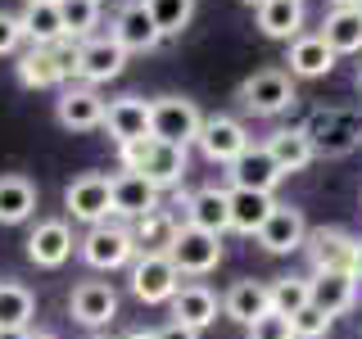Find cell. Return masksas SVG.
<instances>
[{
  "instance_id": "obj_1",
  "label": "cell",
  "mask_w": 362,
  "mask_h": 339,
  "mask_svg": "<svg viewBox=\"0 0 362 339\" xmlns=\"http://www.w3.org/2000/svg\"><path fill=\"white\" fill-rule=\"evenodd\" d=\"M118 158H122V172L145 177L154 190H168V186H177V181L186 177V150H181V145L158 141V136L118 145Z\"/></svg>"
},
{
  "instance_id": "obj_2",
  "label": "cell",
  "mask_w": 362,
  "mask_h": 339,
  "mask_svg": "<svg viewBox=\"0 0 362 339\" xmlns=\"http://www.w3.org/2000/svg\"><path fill=\"white\" fill-rule=\"evenodd\" d=\"M77 249H82V258L95 271H118V267H132L136 263V240H132V231L127 226H113V222H100V226H90V231L77 240Z\"/></svg>"
},
{
  "instance_id": "obj_3",
  "label": "cell",
  "mask_w": 362,
  "mask_h": 339,
  "mask_svg": "<svg viewBox=\"0 0 362 339\" xmlns=\"http://www.w3.org/2000/svg\"><path fill=\"white\" fill-rule=\"evenodd\" d=\"M199 127H204V113L195 109V100H181V95L150 100V136H158V141L186 150L190 141H199Z\"/></svg>"
},
{
  "instance_id": "obj_4",
  "label": "cell",
  "mask_w": 362,
  "mask_h": 339,
  "mask_svg": "<svg viewBox=\"0 0 362 339\" xmlns=\"http://www.w3.org/2000/svg\"><path fill=\"white\" fill-rule=\"evenodd\" d=\"M168 258H173V267L181 276H209L222 263V235L199 231V226H181L173 249H168Z\"/></svg>"
},
{
  "instance_id": "obj_5",
  "label": "cell",
  "mask_w": 362,
  "mask_h": 339,
  "mask_svg": "<svg viewBox=\"0 0 362 339\" xmlns=\"http://www.w3.org/2000/svg\"><path fill=\"white\" fill-rule=\"evenodd\" d=\"M181 290V271L173 267L168 254H136L132 263V294L141 303H173Z\"/></svg>"
},
{
  "instance_id": "obj_6",
  "label": "cell",
  "mask_w": 362,
  "mask_h": 339,
  "mask_svg": "<svg viewBox=\"0 0 362 339\" xmlns=\"http://www.w3.org/2000/svg\"><path fill=\"white\" fill-rule=\"evenodd\" d=\"M64 208L73 213L77 222H86V226L109 222V213H113V177L86 172V177L68 181V190H64Z\"/></svg>"
},
{
  "instance_id": "obj_7",
  "label": "cell",
  "mask_w": 362,
  "mask_h": 339,
  "mask_svg": "<svg viewBox=\"0 0 362 339\" xmlns=\"http://www.w3.org/2000/svg\"><path fill=\"white\" fill-rule=\"evenodd\" d=\"M240 100H245V109L263 113V118H276V113H286L294 105V82L281 68H263V73L240 82Z\"/></svg>"
},
{
  "instance_id": "obj_8",
  "label": "cell",
  "mask_w": 362,
  "mask_h": 339,
  "mask_svg": "<svg viewBox=\"0 0 362 339\" xmlns=\"http://www.w3.org/2000/svg\"><path fill=\"white\" fill-rule=\"evenodd\" d=\"M303 131L313 136V150L317 154H349L362 141V118H358V113H349V109H322Z\"/></svg>"
},
{
  "instance_id": "obj_9",
  "label": "cell",
  "mask_w": 362,
  "mask_h": 339,
  "mask_svg": "<svg viewBox=\"0 0 362 339\" xmlns=\"http://www.w3.org/2000/svg\"><path fill=\"white\" fill-rule=\"evenodd\" d=\"M308 258H313V276L317 271H354L358 267V235L339 231V226H322L308 235Z\"/></svg>"
},
{
  "instance_id": "obj_10",
  "label": "cell",
  "mask_w": 362,
  "mask_h": 339,
  "mask_svg": "<svg viewBox=\"0 0 362 339\" xmlns=\"http://www.w3.org/2000/svg\"><path fill=\"white\" fill-rule=\"evenodd\" d=\"M199 150L209 163H226L231 167L235 158H240L249 150V131L240 127L235 118H226V113H218V118H204V127H199Z\"/></svg>"
},
{
  "instance_id": "obj_11",
  "label": "cell",
  "mask_w": 362,
  "mask_h": 339,
  "mask_svg": "<svg viewBox=\"0 0 362 339\" xmlns=\"http://www.w3.org/2000/svg\"><path fill=\"white\" fill-rule=\"evenodd\" d=\"M68 312H73L77 326L100 331V326H109L113 316H118V294H113V285H105V280H82V285L68 294Z\"/></svg>"
},
{
  "instance_id": "obj_12",
  "label": "cell",
  "mask_w": 362,
  "mask_h": 339,
  "mask_svg": "<svg viewBox=\"0 0 362 339\" xmlns=\"http://www.w3.org/2000/svg\"><path fill=\"white\" fill-rule=\"evenodd\" d=\"M73 226H68L64 218H50V222H37L32 226V235H28V258L37 267L45 271H54V267H64L68 258H73Z\"/></svg>"
},
{
  "instance_id": "obj_13",
  "label": "cell",
  "mask_w": 362,
  "mask_h": 339,
  "mask_svg": "<svg viewBox=\"0 0 362 339\" xmlns=\"http://www.w3.org/2000/svg\"><path fill=\"white\" fill-rule=\"evenodd\" d=\"M105 131L113 136V145L145 141V136H150V100H141V95L109 100V109H105Z\"/></svg>"
},
{
  "instance_id": "obj_14",
  "label": "cell",
  "mask_w": 362,
  "mask_h": 339,
  "mask_svg": "<svg viewBox=\"0 0 362 339\" xmlns=\"http://www.w3.org/2000/svg\"><path fill=\"white\" fill-rule=\"evenodd\" d=\"M105 100L95 95L90 86H68L59 100H54V118L68 131H90V127H105Z\"/></svg>"
},
{
  "instance_id": "obj_15",
  "label": "cell",
  "mask_w": 362,
  "mask_h": 339,
  "mask_svg": "<svg viewBox=\"0 0 362 339\" xmlns=\"http://www.w3.org/2000/svg\"><path fill=\"white\" fill-rule=\"evenodd\" d=\"M113 41L122 45V50H154L158 41V28H154V18H150V9H145V0H127V5L113 14V32H109Z\"/></svg>"
},
{
  "instance_id": "obj_16",
  "label": "cell",
  "mask_w": 362,
  "mask_h": 339,
  "mask_svg": "<svg viewBox=\"0 0 362 339\" xmlns=\"http://www.w3.org/2000/svg\"><path fill=\"white\" fill-rule=\"evenodd\" d=\"M258 244H263L267 254H294V249H303L308 244V222H303V213L276 203L272 218L263 222V231H258Z\"/></svg>"
},
{
  "instance_id": "obj_17",
  "label": "cell",
  "mask_w": 362,
  "mask_h": 339,
  "mask_svg": "<svg viewBox=\"0 0 362 339\" xmlns=\"http://www.w3.org/2000/svg\"><path fill=\"white\" fill-rule=\"evenodd\" d=\"M281 167L276 158L267 154V145H249V150L231 163V186L235 190H263V195H272V190L281 186Z\"/></svg>"
},
{
  "instance_id": "obj_18",
  "label": "cell",
  "mask_w": 362,
  "mask_h": 339,
  "mask_svg": "<svg viewBox=\"0 0 362 339\" xmlns=\"http://www.w3.org/2000/svg\"><path fill=\"white\" fill-rule=\"evenodd\" d=\"M308 290H313V308L339 316L358 303V271H317V276H308Z\"/></svg>"
},
{
  "instance_id": "obj_19",
  "label": "cell",
  "mask_w": 362,
  "mask_h": 339,
  "mask_svg": "<svg viewBox=\"0 0 362 339\" xmlns=\"http://www.w3.org/2000/svg\"><path fill=\"white\" fill-rule=\"evenodd\" d=\"M122 64H127V50H122L113 37H90V41H82L77 77L90 82V86H100V82H113V77L122 73Z\"/></svg>"
},
{
  "instance_id": "obj_20",
  "label": "cell",
  "mask_w": 362,
  "mask_h": 339,
  "mask_svg": "<svg viewBox=\"0 0 362 339\" xmlns=\"http://www.w3.org/2000/svg\"><path fill=\"white\" fill-rule=\"evenodd\" d=\"M173 321L199 335L204 326L218 321V294H213L209 285H181L173 294Z\"/></svg>"
},
{
  "instance_id": "obj_21",
  "label": "cell",
  "mask_w": 362,
  "mask_h": 339,
  "mask_svg": "<svg viewBox=\"0 0 362 339\" xmlns=\"http://www.w3.org/2000/svg\"><path fill=\"white\" fill-rule=\"evenodd\" d=\"M226 208H231V231L240 235H258L263 231V222L272 218V208H276V199L263 195V190H226Z\"/></svg>"
},
{
  "instance_id": "obj_22",
  "label": "cell",
  "mask_w": 362,
  "mask_h": 339,
  "mask_svg": "<svg viewBox=\"0 0 362 339\" xmlns=\"http://www.w3.org/2000/svg\"><path fill=\"white\" fill-rule=\"evenodd\" d=\"M267 154L276 158V167L281 172H303V167L317 158V150H313V136L303 131V127H281V131H272L267 136Z\"/></svg>"
},
{
  "instance_id": "obj_23",
  "label": "cell",
  "mask_w": 362,
  "mask_h": 339,
  "mask_svg": "<svg viewBox=\"0 0 362 339\" xmlns=\"http://www.w3.org/2000/svg\"><path fill=\"white\" fill-rule=\"evenodd\" d=\"M186 226H199V231H231V208H226V190L218 186H204L186 199Z\"/></svg>"
},
{
  "instance_id": "obj_24",
  "label": "cell",
  "mask_w": 362,
  "mask_h": 339,
  "mask_svg": "<svg viewBox=\"0 0 362 339\" xmlns=\"http://www.w3.org/2000/svg\"><path fill=\"white\" fill-rule=\"evenodd\" d=\"M286 64H290V77H326L335 68V50L322 41V32L317 37H294L290 41V54H286Z\"/></svg>"
},
{
  "instance_id": "obj_25",
  "label": "cell",
  "mask_w": 362,
  "mask_h": 339,
  "mask_svg": "<svg viewBox=\"0 0 362 339\" xmlns=\"http://www.w3.org/2000/svg\"><path fill=\"white\" fill-rule=\"evenodd\" d=\"M23 23V37H28L32 45H54L64 41V14H59V0H28V9L18 14Z\"/></svg>"
},
{
  "instance_id": "obj_26",
  "label": "cell",
  "mask_w": 362,
  "mask_h": 339,
  "mask_svg": "<svg viewBox=\"0 0 362 339\" xmlns=\"http://www.w3.org/2000/svg\"><path fill=\"white\" fill-rule=\"evenodd\" d=\"M158 208V190L150 186L145 177H136V172H122V177H113V213L118 218H145V213H154Z\"/></svg>"
},
{
  "instance_id": "obj_27",
  "label": "cell",
  "mask_w": 362,
  "mask_h": 339,
  "mask_svg": "<svg viewBox=\"0 0 362 339\" xmlns=\"http://www.w3.org/2000/svg\"><path fill=\"white\" fill-rule=\"evenodd\" d=\"M222 312L231 316V321L249 326V321H258L263 312H272V294H267L263 280H235V285L226 290V299H222Z\"/></svg>"
},
{
  "instance_id": "obj_28",
  "label": "cell",
  "mask_w": 362,
  "mask_h": 339,
  "mask_svg": "<svg viewBox=\"0 0 362 339\" xmlns=\"http://www.w3.org/2000/svg\"><path fill=\"white\" fill-rule=\"evenodd\" d=\"M37 213V186L18 172L0 177V226H18Z\"/></svg>"
},
{
  "instance_id": "obj_29",
  "label": "cell",
  "mask_w": 362,
  "mask_h": 339,
  "mask_svg": "<svg viewBox=\"0 0 362 339\" xmlns=\"http://www.w3.org/2000/svg\"><path fill=\"white\" fill-rule=\"evenodd\" d=\"M303 28V0H267L258 5V32L272 41H294Z\"/></svg>"
},
{
  "instance_id": "obj_30",
  "label": "cell",
  "mask_w": 362,
  "mask_h": 339,
  "mask_svg": "<svg viewBox=\"0 0 362 339\" xmlns=\"http://www.w3.org/2000/svg\"><path fill=\"white\" fill-rule=\"evenodd\" d=\"M177 231H181V222L173 218V213H163V208H154V213H145V218H136L132 226V240L141 254H168L177 240Z\"/></svg>"
},
{
  "instance_id": "obj_31",
  "label": "cell",
  "mask_w": 362,
  "mask_h": 339,
  "mask_svg": "<svg viewBox=\"0 0 362 339\" xmlns=\"http://www.w3.org/2000/svg\"><path fill=\"white\" fill-rule=\"evenodd\" d=\"M322 41L331 45L335 54H358L362 50V14L354 5L349 9H331L322 18Z\"/></svg>"
},
{
  "instance_id": "obj_32",
  "label": "cell",
  "mask_w": 362,
  "mask_h": 339,
  "mask_svg": "<svg viewBox=\"0 0 362 339\" xmlns=\"http://www.w3.org/2000/svg\"><path fill=\"white\" fill-rule=\"evenodd\" d=\"M18 82L28 86V90H50V86H59V82H64L59 68H54L50 45H32V50H23V54H18Z\"/></svg>"
},
{
  "instance_id": "obj_33",
  "label": "cell",
  "mask_w": 362,
  "mask_h": 339,
  "mask_svg": "<svg viewBox=\"0 0 362 339\" xmlns=\"http://www.w3.org/2000/svg\"><path fill=\"white\" fill-rule=\"evenodd\" d=\"M32 312H37L32 290L18 280H0V331H28Z\"/></svg>"
},
{
  "instance_id": "obj_34",
  "label": "cell",
  "mask_w": 362,
  "mask_h": 339,
  "mask_svg": "<svg viewBox=\"0 0 362 339\" xmlns=\"http://www.w3.org/2000/svg\"><path fill=\"white\" fill-rule=\"evenodd\" d=\"M272 294V312H281V316H299L303 308L313 303V290H308V276H281V280H272L267 285Z\"/></svg>"
},
{
  "instance_id": "obj_35",
  "label": "cell",
  "mask_w": 362,
  "mask_h": 339,
  "mask_svg": "<svg viewBox=\"0 0 362 339\" xmlns=\"http://www.w3.org/2000/svg\"><path fill=\"white\" fill-rule=\"evenodd\" d=\"M145 9H150L158 37H181L195 18V0H145Z\"/></svg>"
},
{
  "instance_id": "obj_36",
  "label": "cell",
  "mask_w": 362,
  "mask_h": 339,
  "mask_svg": "<svg viewBox=\"0 0 362 339\" xmlns=\"http://www.w3.org/2000/svg\"><path fill=\"white\" fill-rule=\"evenodd\" d=\"M59 14H64V32L73 41H90V32H95L100 23V5L95 0H59Z\"/></svg>"
},
{
  "instance_id": "obj_37",
  "label": "cell",
  "mask_w": 362,
  "mask_h": 339,
  "mask_svg": "<svg viewBox=\"0 0 362 339\" xmlns=\"http://www.w3.org/2000/svg\"><path fill=\"white\" fill-rule=\"evenodd\" d=\"M331 326H335V316H326L322 308L308 303V308L290 321V331H294V339H322V335H331Z\"/></svg>"
},
{
  "instance_id": "obj_38",
  "label": "cell",
  "mask_w": 362,
  "mask_h": 339,
  "mask_svg": "<svg viewBox=\"0 0 362 339\" xmlns=\"http://www.w3.org/2000/svg\"><path fill=\"white\" fill-rule=\"evenodd\" d=\"M245 339H294L290 316H281V312H263L258 321H249V326H245Z\"/></svg>"
},
{
  "instance_id": "obj_39",
  "label": "cell",
  "mask_w": 362,
  "mask_h": 339,
  "mask_svg": "<svg viewBox=\"0 0 362 339\" xmlns=\"http://www.w3.org/2000/svg\"><path fill=\"white\" fill-rule=\"evenodd\" d=\"M50 54H54V68H59V77H64V82H73V77H77V64H82V41L64 37V41L50 45Z\"/></svg>"
},
{
  "instance_id": "obj_40",
  "label": "cell",
  "mask_w": 362,
  "mask_h": 339,
  "mask_svg": "<svg viewBox=\"0 0 362 339\" xmlns=\"http://www.w3.org/2000/svg\"><path fill=\"white\" fill-rule=\"evenodd\" d=\"M18 41H23V23H18V14H5V9H0V54H14Z\"/></svg>"
},
{
  "instance_id": "obj_41",
  "label": "cell",
  "mask_w": 362,
  "mask_h": 339,
  "mask_svg": "<svg viewBox=\"0 0 362 339\" xmlns=\"http://www.w3.org/2000/svg\"><path fill=\"white\" fill-rule=\"evenodd\" d=\"M154 339H199V335H195V331H186V326H177V321H173V326H163V331H154Z\"/></svg>"
},
{
  "instance_id": "obj_42",
  "label": "cell",
  "mask_w": 362,
  "mask_h": 339,
  "mask_svg": "<svg viewBox=\"0 0 362 339\" xmlns=\"http://www.w3.org/2000/svg\"><path fill=\"white\" fill-rule=\"evenodd\" d=\"M0 339H32V331H0Z\"/></svg>"
},
{
  "instance_id": "obj_43",
  "label": "cell",
  "mask_w": 362,
  "mask_h": 339,
  "mask_svg": "<svg viewBox=\"0 0 362 339\" xmlns=\"http://www.w3.org/2000/svg\"><path fill=\"white\" fill-rule=\"evenodd\" d=\"M127 339H154V335H150V331H132Z\"/></svg>"
},
{
  "instance_id": "obj_44",
  "label": "cell",
  "mask_w": 362,
  "mask_h": 339,
  "mask_svg": "<svg viewBox=\"0 0 362 339\" xmlns=\"http://www.w3.org/2000/svg\"><path fill=\"white\" fill-rule=\"evenodd\" d=\"M331 5H335V9H349V5H358V0H331Z\"/></svg>"
},
{
  "instance_id": "obj_45",
  "label": "cell",
  "mask_w": 362,
  "mask_h": 339,
  "mask_svg": "<svg viewBox=\"0 0 362 339\" xmlns=\"http://www.w3.org/2000/svg\"><path fill=\"white\" fill-rule=\"evenodd\" d=\"M354 271H358V280H362V240H358V267Z\"/></svg>"
},
{
  "instance_id": "obj_46",
  "label": "cell",
  "mask_w": 362,
  "mask_h": 339,
  "mask_svg": "<svg viewBox=\"0 0 362 339\" xmlns=\"http://www.w3.org/2000/svg\"><path fill=\"white\" fill-rule=\"evenodd\" d=\"M32 339H54V335H45V331H32Z\"/></svg>"
},
{
  "instance_id": "obj_47",
  "label": "cell",
  "mask_w": 362,
  "mask_h": 339,
  "mask_svg": "<svg viewBox=\"0 0 362 339\" xmlns=\"http://www.w3.org/2000/svg\"><path fill=\"white\" fill-rule=\"evenodd\" d=\"M240 5H254L258 9V5H267V0H240Z\"/></svg>"
},
{
  "instance_id": "obj_48",
  "label": "cell",
  "mask_w": 362,
  "mask_h": 339,
  "mask_svg": "<svg viewBox=\"0 0 362 339\" xmlns=\"http://www.w3.org/2000/svg\"><path fill=\"white\" fill-rule=\"evenodd\" d=\"M358 90H362V68H358Z\"/></svg>"
},
{
  "instance_id": "obj_49",
  "label": "cell",
  "mask_w": 362,
  "mask_h": 339,
  "mask_svg": "<svg viewBox=\"0 0 362 339\" xmlns=\"http://www.w3.org/2000/svg\"><path fill=\"white\" fill-rule=\"evenodd\" d=\"M354 9H358V14H362V0H358V5H354Z\"/></svg>"
},
{
  "instance_id": "obj_50",
  "label": "cell",
  "mask_w": 362,
  "mask_h": 339,
  "mask_svg": "<svg viewBox=\"0 0 362 339\" xmlns=\"http://www.w3.org/2000/svg\"><path fill=\"white\" fill-rule=\"evenodd\" d=\"M90 339H100V335H90Z\"/></svg>"
},
{
  "instance_id": "obj_51",
  "label": "cell",
  "mask_w": 362,
  "mask_h": 339,
  "mask_svg": "<svg viewBox=\"0 0 362 339\" xmlns=\"http://www.w3.org/2000/svg\"><path fill=\"white\" fill-rule=\"evenodd\" d=\"M95 5H100V0H95Z\"/></svg>"
}]
</instances>
